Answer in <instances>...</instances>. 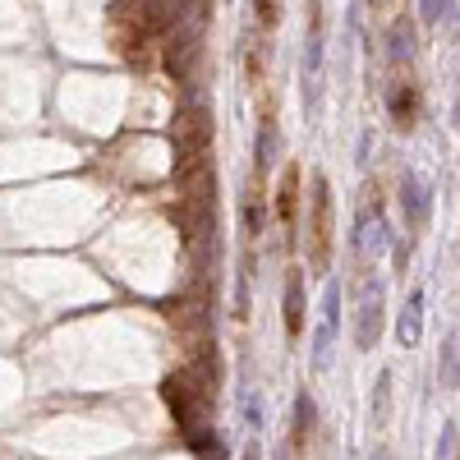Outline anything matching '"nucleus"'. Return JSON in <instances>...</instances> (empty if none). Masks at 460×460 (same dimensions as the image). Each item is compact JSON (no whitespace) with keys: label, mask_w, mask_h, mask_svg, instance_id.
<instances>
[{"label":"nucleus","mask_w":460,"mask_h":460,"mask_svg":"<svg viewBox=\"0 0 460 460\" xmlns=\"http://www.w3.org/2000/svg\"><path fill=\"white\" fill-rule=\"evenodd\" d=\"M309 254L318 267H327L332 254V184L327 175L313 180V212H309Z\"/></svg>","instance_id":"1"},{"label":"nucleus","mask_w":460,"mask_h":460,"mask_svg":"<svg viewBox=\"0 0 460 460\" xmlns=\"http://www.w3.org/2000/svg\"><path fill=\"white\" fill-rule=\"evenodd\" d=\"M383 327H387V295H383V281L368 277L364 281V300H359V318H355V345L373 350L377 341H383Z\"/></svg>","instance_id":"2"},{"label":"nucleus","mask_w":460,"mask_h":460,"mask_svg":"<svg viewBox=\"0 0 460 460\" xmlns=\"http://www.w3.org/2000/svg\"><path fill=\"white\" fill-rule=\"evenodd\" d=\"M396 207H400V216H405V226H410V235H424L428 212H432V194H428V184H424L415 171H400V184H396Z\"/></svg>","instance_id":"3"},{"label":"nucleus","mask_w":460,"mask_h":460,"mask_svg":"<svg viewBox=\"0 0 460 460\" xmlns=\"http://www.w3.org/2000/svg\"><path fill=\"white\" fill-rule=\"evenodd\" d=\"M318 84H322V23H318V0L309 14V46H304V106L318 111Z\"/></svg>","instance_id":"4"},{"label":"nucleus","mask_w":460,"mask_h":460,"mask_svg":"<svg viewBox=\"0 0 460 460\" xmlns=\"http://www.w3.org/2000/svg\"><path fill=\"white\" fill-rule=\"evenodd\" d=\"M396 341H400L405 350H415V345L424 341V290L405 295V304H400V313H396Z\"/></svg>","instance_id":"5"},{"label":"nucleus","mask_w":460,"mask_h":460,"mask_svg":"<svg viewBox=\"0 0 460 460\" xmlns=\"http://www.w3.org/2000/svg\"><path fill=\"white\" fill-rule=\"evenodd\" d=\"M387 111H391L396 129H415V120H419V88L410 84V78H396V84H391Z\"/></svg>","instance_id":"6"},{"label":"nucleus","mask_w":460,"mask_h":460,"mask_svg":"<svg viewBox=\"0 0 460 460\" xmlns=\"http://www.w3.org/2000/svg\"><path fill=\"white\" fill-rule=\"evenodd\" d=\"M336 327H341V286L332 281V286H327V300H322V327H318V368L327 364V355H332Z\"/></svg>","instance_id":"7"},{"label":"nucleus","mask_w":460,"mask_h":460,"mask_svg":"<svg viewBox=\"0 0 460 460\" xmlns=\"http://www.w3.org/2000/svg\"><path fill=\"white\" fill-rule=\"evenodd\" d=\"M286 332L300 336L304 332V272L290 267L286 272Z\"/></svg>","instance_id":"8"},{"label":"nucleus","mask_w":460,"mask_h":460,"mask_svg":"<svg viewBox=\"0 0 460 460\" xmlns=\"http://www.w3.org/2000/svg\"><path fill=\"white\" fill-rule=\"evenodd\" d=\"M277 212H281V222H286V230L295 235V216H300V171H286V180H281V194H277Z\"/></svg>","instance_id":"9"},{"label":"nucleus","mask_w":460,"mask_h":460,"mask_svg":"<svg viewBox=\"0 0 460 460\" xmlns=\"http://www.w3.org/2000/svg\"><path fill=\"white\" fill-rule=\"evenodd\" d=\"M438 373L447 387H460V332H451L442 341V359H438Z\"/></svg>","instance_id":"10"},{"label":"nucleus","mask_w":460,"mask_h":460,"mask_svg":"<svg viewBox=\"0 0 460 460\" xmlns=\"http://www.w3.org/2000/svg\"><path fill=\"white\" fill-rule=\"evenodd\" d=\"M387 415H391V373H383L373 387V428H387Z\"/></svg>","instance_id":"11"},{"label":"nucleus","mask_w":460,"mask_h":460,"mask_svg":"<svg viewBox=\"0 0 460 460\" xmlns=\"http://www.w3.org/2000/svg\"><path fill=\"white\" fill-rule=\"evenodd\" d=\"M415 56V42H410V23H405V19H396L391 23V61H410Z\"/></svg>","instance_id":"12"},{"label":"nucleus","mask_w":460,"mask_h":460,"mask_svg":"<svg viewBox=\"0 0 460 460\" xmlns=\"http://www.w3.org/2000/svg\"><path fill=\"white\" fill-rule=\"evenodd\" d=\"M309 428H313V400L300 396V400H295V447H304Z\"/></svg>","instance_id":"13"},{"label":"nucleus","mask_w":460,"mask_h":460,"mask_svg":"<svg viewBox=\"0 0 460 460\" xmlns=\"http://www.w3.org/2000/svg\"><path fill=\"white\" fill-rule=\"evenodd\" d=\"M447 14H451V0H419V19L428 23V28H438Z\"/></svg>","instance_id":"14"},{"label":"nucleus","mask_w":460,"mask_h":460,"mask_svg":"<svg viewBox=\"0 0 460 460\" xmlns=\"http://www.w3.org/2000/svg\"><path fill=\"white\" fill-rule=\"evenodd\" d=\"M272 152H277V129L262 125V133H258V171L272 166Z\"/></svg>","instance_id":"15"},{"label":"nucleus","mask_w":460,"mask_h":460,"mask_svg":"<svg viewBox=\"0 0 460 460\" xmlns=\"http://www.w3.org/2000/svg\"><path fill=\"white\" fill-rule=\"evenodd\" d=\"M451 451H456V428L442 432V456H451Z\"/></svg>","instance_id":"16"},{"label":"nucleus","mask_w":460,"mask_h":460,"mask_svg":"<svg viewBox=\"0 0 460 460\" xmlns=\"http://www.w3.org/2000/svg\"><path fill=\"white\" fill-rule=\"evenodd\" d=\"M451 120H456V129H460V97H456V106H451Z\"/></svg>","instance_id":"17"}]
</instances>
